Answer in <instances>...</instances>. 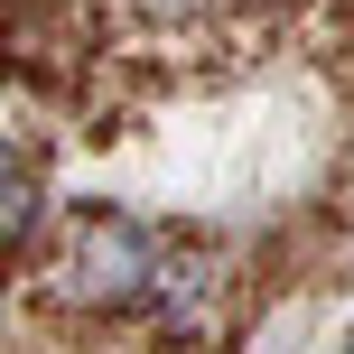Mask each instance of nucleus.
I'll use <instances>...</instances> for the list:
<instances>
[{"instance_id": "1", "label": "nucleus", "mask_w": 354, "mask_h": 354, "mask_svg": "<svg viewBox=\"0 0 354 354\" xmlns=\"http://www.w3.org/2000/svg\"><path fill=\"white\" fill-rule=\"evenodd\" d=\"M56 280H66V299H84V308H140L149 289L168 280V261H159V233L131 224V214H75Z\"/></svg>"}, {"instance_id": "2", "label": "nucleus", "mask_w": 354, "mask_h": 354, "mask_svg": "<svg viewBox=\"0 0 354 354\" xmlns=\"http://www.w3.org/2000/svg\"><path fill=\"white\" fill-rule=\"evenodd\" d=\"M28 214H37V187H28V159H19V149L0 140V243H10V233H28Z\"/></svg>"}, {"instance_id": "3", "label": "nucleus", "mask_w": 354, "mask_h": 354, "mask_svg": "<svg viewBox=\"0 0 354 354\" xmlns=\"http://www.w3.org/2000/svg\"><path fill=\"white\" fill-rule=\"evenodd\" d=\"M345 354H354V336H345Z\"/></svg>"}]
</instances>
